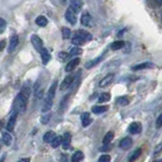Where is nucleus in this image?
<instances>
[{
    "instance_id": "1",
    "label": "nucleus",
    "mask_w": 162,
    "mask_h": 162,
    "mask_svg": "<svg viewBox=\"0 0 162 162\" xmlns=\"http://www.w3.org/2000/svg\"><path fill=\"white\" fill-rule=\"evenodd\" d=\"M26 104H28V99L19 92L14 100V110L18 114L23 115L26 110Z\"/></svg>"
},
{
    "instance_id": "2",
    "label": "nucleus",
    "mask_w": 162,
    "mask_h": 162,
    "mask_svg": "<svg viewBox=\"0 0 162 162\" xmlns=\"http://www.w3.org/2000/svg\"><path fill=\"white\" fill-rule=\"evenodd\" d=\"M31 42L33 44L34 48L36 49L38 52H42L44 50V45H43V41L41 40L40 36H38L36 35H33L31 36Z\"/></svg>"
},
{
    "instance_id": "3",
    "label": "nucleus",
    "mask_w": 162,
    "mask_h": 162,
    "mask_svg": "<svg viewBox=\"0 0 162 162\" xmlns=\"http://www.w3.org/2000/svg\"><path fill=\"white\" fill-rule=\"evenodd\" d=\"M75 36H78V38H81L82 40H84L85 42H89L92 40V35L89 34L86 31H82V29H78L75 33Z\"/></svg>"
},
{
    "instance_id": "4",
    "label": "nucleus",
    "mask_w": 162,
    "mask_h": 162,
    "mask_svg": "<svg viewBox=\"0 0 162 162\" xmlns=\"http://www.w3.org/2000/svg\"><path fill=\"white\" fill-rule=\"evenodd\" d=\"M16 117H18V112L14 110L11 114L10 117H9L8 123H7V130H8V132L13 131L14 126H15V123H16Z\"/></svg>"
},
{
    "instance_id": "5",
    "label": "nucleus",
    "mask_w": 162,
    "mask_h": 162,
    "mask_svg": "<svg viewBox=\"0 0 162 162\" xmlns=\"http://www.w3.org/2000/svg\"><path fill=\"white\" fill-rule=\"evenodd\" d=\"M18 43H19V41H18V36H16V35L12 36L11 38H10V41H9V45H8V52H9V53L13 52V51L16 49V47L18 46Z\"/></svg>"
},
{
    "instance_id": "6",
    "label": "nucleus",
    "mask_w": 162,
    "mask_h": 162,
    "mask_svg": "<svg viewBox=\"0 0 162 162\" xmlns=\"http://www.w3.org/2000/svg\"><path fill=\"white\" fill-rule=\"evenodd\" d=\"M132 145H133L132 139L130 137H126V138H124L120 142V148L123 149V150H128V149L131 148Z\"/></svg>"
},
{
    "instance_id": "7",
    "label": "nucleus",
    "mask_w": 162,
    "mask_h": 162,
    "mask_svg": "<svg viewBox=\"0 0 162 162\" xmlns=\"http://www.w3.org/2000/svg\"><path fill=\"white\" fill-rule=\"evenodd\" d=\"M79 63H80L79 58H75V59H73V60H71L65 67L66 72H71V71H73L78 65H79Z\"/></svg>"
},
{
    "instance_id": "8",
    "label": "nucleus",
    "mask_w": 162,
    "mask_h": 162,
    "mask_svg": "<svg viewBox=\"0 0 162 162\" xmlns=\"http://www.w3.org/2000/svg\"><path fill=\"white\" fill-rule=\"evenodd\" d=\"M82 2L81 1H78V0H73V1L70 2V6H69V9H71L74 13H78L80 10H81V7H82Z\"/></svg>"
},
{
    "instance_id": "9",
    "label": "nucleus",
    "mask_w": 162,
    "mask_h": 162,
    "mask_svg": "<svg viewBox=\"0 0 162 162\" xmlns=\"http://www.w3.org/2000/svg\"><path fill=\"white\" fill-rule=\"evenodd\" d=\"M115 79V75L114 74H107L105 77L102 78L99 82V86L100 87H107V85H109L112 82V80Z\"/></svg>"
},
{
    "instance_id": "10",
    "label": "nucleus",
    "mask_w": 162,
    "mask_h": 162,
    "mask_svg": "<svg viewBox=\"0 0 162 162\" xmlns=\"http://www.w3.org/2000/svg\"><path fill=\"white\" fill-rule=\"evenodd\" d=\"M71 145V135L70 133H65L64 136L62 137V147L63 149L67 150V149L70 148Z\"/></svg>"
},
{
    "instance_id": "11",
    "label": "nucleus",
    "mask_w": 162,
    "mask_h": 162,
    "mask_svg": "<svg viewBox=\"0 0 162 162\" xmlns=\"http://www.w3.org/2000/svg\"><path fill=\"white\" fill-rule=\"evenodd\" d=\"M81 23L85 26H92V18L89 15L88 12H84L81 16Z\"/></svg>"
},
{
    "instance_id": "12",
    "label": "nucleus",
    "mask_w": 162,
    "mask_h": 162,
    "mask_svg": "<svg viewBox=\"0 0 162 162\" xmlns=\"http://www.w3.org/2000/svg\"><path fill=\"white\" fill-rule=\"evenodd\" d=\"M65 18L71 24H75L76 21H77L76 14L71 10V9H67V11H66V13H65Z\"/></svg>"
},
{
    "instance_id": "13",
    "label": "nucleus",
    "mask_w": 162,
    "mask_h": 162,
    "mask_svg": "<svg viewBox=\"0 0 162 162\" xmlns=\"http://www.w3.org/2000/svg\"><path fill=\"white\" fill-rule=\"evenodd\" d=\"M102 59H104V56H100V57L93 59L91 61H88V62L85 63V68H86V69H91V68H93L94 66H96L97 64H99L101 62Z\"/></svg>"
},
{
    "instance_id": "14",
    "label": "nucleus",
    "mask_w": 162,
    "mask_h": 162,
    "mask_svg": "<svg viewBox=\"0 0 162 162\" xmlns=\"http://www.w3.org/2000/svg\"><path fill=\"white\" fill-rule=\"evenodd\" d=\"M53 107V99H50L48 97H46L45 100H44V104L42 107V112H48L49 110L52 109Z\"/></svg>"
},
{
    "instance_id": "15",
    "label": "nucleus",
    "mask_w": 162,
    "mask_h": 162,
    "mask_svg": "<svg viewBox=\"0 0 162 162\" xmlns=\"http://www.w3.org/2000/svg\"><path fill=\"white\" fill-rule=\"evenodd\" d=\"M81 121H82V126L83 127L89 126V125L91 124V122H92L89 112H83L82 116H81Z\"/></svg>"
},
{
    "instance_id": "16",
    "label": "nucleus",
    "mask_w": 162,
    "mask_h": 162,
    "mask_svg": "<svg viewBox=\"0 0 162 162\" xmlns=\"http://www.w3.org/2000/svg\"><path fill=\"white\" fill-rule=\"evenodd\" d=\"M73 79H74V77L71 75H68L67 77L64 79V81L62 82V84H61V90H65L67 89V88H69V86L71 85V83L73 82Z\"/></svg>"
},
{
    "instance_id": "17",
    "label": "nucleus",
    "mask_w": 162,
    "mask_h": 162,
    "mask_svg": "<svg viewBox=\"0 0 162 162\" xmlns=\"http://www.w3.org/2000/svg\"><path fill=\"white\" fill-rule=\"evenodd\" d=\"M129 132L131 134H138L141 132V125L138 123H132L129 126Z\"/></svg>"
},
{
    "instance_id": "18",
    "label": "nucleus",
    "mask_w": 162,
    "mask_h": 162,
    "mask_svg": "<svg viewBox=\"0 0 162 162\" xmlns=\"http://www.w3.org/2000/svg\"><path fill=\"white\" fill-rule=\"evenodd\" d=\"M56 137H57V136H56L55 132L49 131V132H47L45 135H44V141H45L46 143H52L54 140H55Z\"/></svg>"
},
{
    "instance_id": "19",
    "label": "nucleus",
    "mask_w": 162,
    "mask_h": 162,
    "mask_svg": "<svg viewBox=\"0 0 162 162\" xmlns=\"http://www.w3.org/2000/svg\"><path fill=\"white\" fill-rule=\"evenodd\" d=\"M31 82L29 81H28V82L26 83V84L23 86V89H21V94L23 95V96H26V99H28V96H29V94H31Z\"/></svg>"
},
{
    "instance_id": "20",
    "label": "nucleus",
    "mask_w": 162,
    "mask_h": 162,
    "mask_svg": "<svg viewBox=\"0 0 162 162\" xmlns=\"http://www.w3.org/2000/svg\"><path fill=\"white\" fill-rule=\"evenodd\" d=\"M107 109L109 107L107 105H95V107H92V112H94L95 115H100L107 112Z\"/></svg>"
},
{
    "instance_id": "21",
    "label": "nucleus",
    "mask_w": 162,
    "mask_h": 162,
    "mask_svg": "<svg viewBox=\"0 0 162 162\" xmlns=\"http://www.w3.org/2000/svg\"><path fill=\"white\" fill-rule=\"evenodd\" d=\"M56 89H57V82H54L53 84L51 85V87H50V89H49L48 93H47V96L46 97H48V99L54 100V96H55Z\"/></svg>"
},
{
    "instance_id": "22",
    "label": "nucleus",
    "mask_w": 162,
    "mask_h": 162,
    "mask_svg": "<svg viewBox=\"0 0 162 162\" xmlns=\"http://www.w3.org/2000/svg\"><path fill=\"white\" fill-rule=\"evenodd\" d=\"M41 57H42V61H43V63L46 64L49 62V61L51 60V55H50V53L48 52V50L47 49L44 48V50L41 52Z\"/></svg>"
},
{
    "instance_id": "23",
    "label": "nucleus",
    "mask_w": 162,
    "mask_h": 162,
    "mask_svg": "<svg viewBox=\"0 0 162 162\" xmlns=\"http://www.w3.org/2000/svg\"><path fill=\"white\" fill-rule=\"evenodd\" d=\"M83 158H84V154H83L81 151H76L72 155L71 160H72V162H80Z\"/></svg>"
},
{
    "instance_id": "24",
    "label": "nucleus",
    "mask_w": 162,
    "mask_h": 162,
    "mask_svg": "<svg viewBox=\"0 0 162 162\" xmlns=\"http://www.w3.org/2000/svg\"><path fill=\"white\" fill-rule=\"evenodd\" d=\"M125 43L123 41H116L110 45V49L114 51H117V50H121L122 48H124Z\"/></svg>"
},
{
    "instance_id": "25",
    "label": "nucleus",
    "mask_w": 162,
    "mask_h": 162,
    "mask_svg": "<svg viewBox=\"0 0 162 162\" xmlns=\"http://www.w3.org/2000/svg\"><path fill=\"white\" fill-rule=\"evenodd\" d=\"M154 65L152 63H142V64H139L137 66H134L133 67V70H141V69H147V68H153Z\"/></svg>"
},
{
    "instance_id": "26",
    "label": "nucleus",
    "mask_w": 162,
    "mask_h": 162,
    "mask_svg": "<svg viewBox=\"0 0 162 162\" xmlns=\"http://www.w3.org/2000/svg\"><path fill=\"white\" fill-rule=\"evenodd\" d=\"M2 141L6 146H10L12 143V137L9 133H3L2 135Z\"/></svg>"
},
{
    "instance_id": "27",
    "label": "nucleus",
    "mask_w": 162,
    "mask_h": 162,
    "mask_svg": "<svg viewBox=\"0 0 162 162\" xmlns=\"http://www.w3.org/2000/svg\"><path fill=\"white\" fill-rule=\"evenodd\" d=\"M36 23L38 24L39 26H42V28H44V26H46L47 24H48V19H47L45 16L41 15V16H38L36 19Z\"/></svg>"
},
{
    "instance_id": "28",
    "label": "nucleus",
    "mask_w": 162,
    "mask_h": 162,
    "mask_svg": "<svg viewBox=\"0 0 162 162\" xmlns=\"http://www.w3.org/2000/svg\"><path fill=\"white\" fill-rule=\"evenodd\" d=\"M141 152H142L141 149H136V150H135L133 153L129 156V161L134 162L135 160H137V159L140 157V155H141Z\"/></svg>"
},
{
    "instance_id": "29",
    "label": "nucleus",
    "mask_w": 162,
    "mask_h": 162,
    "mask_svg": "<svg viewBox=\"0 0 162 162\" xmlns=\"http://www.w3.org/2000/svg\"><path fill=\"white\" fill-rule=\"evenodd\" d=\"M112 139H114V133H112V132H109V133L105 134L102 142H104V145H109L110 142L112 141Z\"/></svg>"
},
{
    "instance_id": "30",
    "label": "nucleus",
    "mask_w": 162,
    "mask_h": 162,
    "mask_svg": "<svg viewBox=\"0 0 162 162\" xmlns=\"http://www.w3.org/2000/svg\"><path fill=\"white\" fill-rule=\"evenodd\" d=\"M109 99H110V94H109V93L104 92V93H101V94L99 95V102H100V104H102V102L109 101Z\"/></svg>"
},
{
    "instance_id": "31",
    "label": "nucleus",
    "mask_w": 162,
    "mask_h": 162,
    "mask_svg": "<svg viewBox=\"0 0 162 162\" xmlns=\"http://www.w3.org/2000/svg\"><path fill=\"white\" fill-rule=\"evenodd\" d=\"M51 144H52V147H53L54 149L58 148V147L60 146L61 144H62V137H61V136H57L55 138V140H54V141Z\"/></svg>"
},
{
    "instance_id": "32",
    "label": "nucleus",
    "mask_w": 162,
    "mask_h": 162,
    "mask_svg": "<svg viewBox=\"0 0 162 162\" xmlns=\"http://www.w3.org/2000/svg\"><path fill=\"white\" fill-rule=\"evenodd\" d=\"M72 44H73V45H75L76 47L82 46V45H84V44H85V41L82 40L81 38H78V36H74L73 40H72Z\"/></svg>"
},
{
    "instance_id": "33",
    "label": "nucleus",
    "mask_w": 162,
    "mask_h": 162,
    "mask_svg": "<svg viewBox=\"0 0 162 162\" xmlns=\"http://www.w3.org/2000/svg\"><path fill=\"white\" fill-rule=\"evenodd\" d=\"M129 102H130L129 99H128L126 96H122L117 99V104L120 105H123V107H126V105L129 104Z\"/></svg>"
},
{
    "instance_id": "34",
    "label": "nucleus",
    "mask_w": 162,
    "mask_h": 162,
    "mask_svg": "<svg viewBox=\"0 0 162 162\" xmlns=\"http://www.w3.org/2000/svg\"><path fill=\"white\" fill-rule=\"evenodd\" d=\"M71 36V31L70 28H62V36L64 40H66V39H69Z\"/></svg>"
},
{
    "instance_id": "35",
    "label": "nucleus",
    "mask_w": 162,
    "mask_h": 162,
    "mask_svg": "<svg viewBox=\"0 0 162 162\" xmlns=\"http://www.w3.org/2000/svg\"><path fill=\"white\" fill-rule=\"evenodd\" d=\"M82 53V50H81L80 48H77V47H74V48H72L70 50V55L71 56H77V55H80V54Z\"/></svg>"
},
{
    "instance_id": "36",
    "label": "nucleus",
    "mask_w": 162,
    "mask_h": 162,
    "mask_svg": "<svg viewBox=\"0 0 162 162\" xmlns=\"http://www.w3.org/2000/svg\"><path fill=\"white\" fill-rule=\"evenodd\" d=\"M5 29H6V21L4 19L0 18V34L4 33Z\"/></svg>"
},
{
    "instance_id": "37",
    "label": "nucleus",
    "mask_w": 162,
    "mask_h": 162,
    "mask_svg": "<svg viewBox=\"0 0 162 162\" xmlns=\"http://www.w3.org/2000/svg\"><path fill=\"white\" fill-rule=\"evenodd\" d=\"M99 162H110V156L109 155H102L99 157Z\"/></svg>"
},
{
    "instance_id": "38",
    "label": "nucleus",
    "mask_w": 162,
    "mask_h": 162,
    "mask_svg": "<svg viewBox=\"0 0 162 162\" xmlns=\"http://www.w3.org/2000/svg\"><path fill=\"white\" fill-rule=\"evenodd\" d=\"M50 117H51V115L50 114H48V115H46V116H44L43 117H42V123L43 124H48L49 121H50Z\"/></svg>"
},
{
    "instance_id": "39",
    "label": "nucleus",
    "mask_w": 162,
    "mask_h": 162,
    "mask_svg": "<svg viewBox=\"0 0 162 162\" xmlns=\"http://www.w3.org/2000/svg\"><path fill=\"white\" fill-rule=\"evenodd\" d=\"M156 127L161 128L162 127V114L158 117V119L156 120Z\"/></svg>"
},
{
    "instance_id": "40",
    "label": "nucleus",
    "mask_w": 162,
    "mask_h": 162,
    "mask_svg": "<svg viewBox=\"0 0 162 162\" xmlns=\"http://www.w3.org/2000/svg\"><path fill=\"white\" fill-rule=\"evenodd\" d=\"M59 57H60L61 60H65V59L68 57V54L65 52H60L59 53Z\"/></svg>"
},
{
    "instance_id": "41",
    "label": "nucleus",
    "mask_w": 162,
    "mask_h": 162,
    "mask_svg": "<svg viewBox=\"0 0 162 162\" xmlns=\"http://www.w3.org/2000/svg\"><path fill=\"white\" fill-rule=\"evenodd\" d=\"M161 151H162V142H161L160 144L157 145V147L155 148L154 152H155V153H159V152H161Z\"/></svg>"
},
{
    "instance_id": "42",
    "label": "nucleus",
    "mask_w": 162,
    "mask_h": 162,
    "mask_svg": "<svg viewBox=\"0 0 162 162\" xmlns=\"http://www.w3.org/2000/svg\"><path fill=\"white\" fill-rule=\"evenodd\" d=\"M5 46H6V42L5 41H1V42H0V52L4 50Z\"/></svg>"
},
{
    "instance_id": "43",
    "label": "nucleus",
    "mask_w": 162,
    "mask_h": 162,
    "mask_svg": "<svg viewBox=\"0 0 162 162\" xmlns=\"http://www.w3.org/2000/svg\"><path fill=\"white\" fill-rule=\"evenodd\" d=\"M29 161H31L29 158H21V159H19L18 162H29Z\"/></svg>"
},
{
    "instance_id": "44",
    "label": "nucleus",
    "mask_w": 162,
    "mask_h": 162,
    "mask_svg": "<svg viewBox=\"0 0 162 162\" xmlns=\"http://www.w3.org/2000/svg\"><path fill=\"white\" fill-rule=\"evenodd\" d=\"M4 159H5V156H3V157H2V158H1V160H0V162H3V161H4Z\"/></svg>"
},
{
    "instance_id": "45",
    "label": "nucleus",
    "mask_w": 162,
    "mask_h": 162,
    "mask_svg": "<svg viewBox=\"0 0 162 162\" xmlns=\"http://www.w3.org/2000/svg\"><path fill=\"white\" fill-rule=\"evenodd\" d=\"M0 151H1V140H0Z\"/></svg>"
},
{
    "instance_id": "46",
    "label": "nucleus",
    "mask_w": 162,
    "mask_h": 162,
    "mask_svg": "<svg viewBox=\"0 0 162 162\" xmlns=\"http://www.w3.org/2000/svg\"><path fill=\"white\" fill-rule=\"evenodd\" d=\"M0 128H1V121H0Z\"/></svg>"
},
{
    "instance_id": "47",
    "label": "nucleus",
    "mask_w": 162,
    "mask_h": 162,
    "mask_svg": "<svg viewBox=\"0 0 162 162\" xmlns=\"http://www.w3.org/2000/svg\"><path fill=\"white\" fill-rule=\"evenodd\" d=\"M155 162H158V161H155Z\"/></svg>"
}]
</instances>
